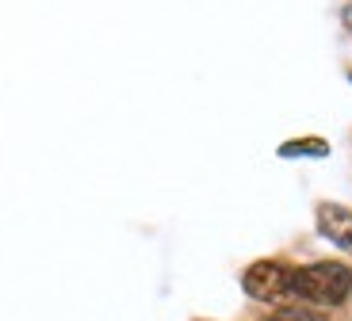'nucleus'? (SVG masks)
<instances>
[{
    "mask_svg": "<svg viewBox=\"0 0 352 321\" xmlns=\"http://www.w3.org/2000/svg\"><path fill=\"white\" fill-rule=\"evenodd\" d=\"M352 291V272L337 261H318L291 272V298L307 306H341Z\"/></svg>",
    "mask_w": 352,
    "mask_h": 321,
    "instance_id": "f257e3e1",
    "label": "nucleus"
},
{
    "mask_svg": "<svg viewBox=\"0 0 352 321\" xmlns=\"http://www.w3.org/2000/svg\"><path fill=\"white\" fill-rule=\"evenodd\" d=\"M261 321H329L326 313L318 310V306H307V302H291V306H280L276 313H268V318Z\"/></svg>",
    "mask_w": 352,
    "mask_h": 321,
    "instance_id": "20e7f679",
    "label": "nucleus"
},
{
    "mask_svg": "<svg viewBox=\"0 0 352 321\" xmlns=\"http://www.w3.org/2000/svg\"><path fill=\"white\" fill-rule=\"evenodd\" d=\"M318 230H322V237H329L337 249L352 252V210L322 203V207H318Z\"/></svg>",
    "mask_w": 352,
    "mask_h": 321,
    "instance_id": "7ed1b4c3",
    "label": "nucleus"
},
{
    "mask_svg": "<svg viewBox=\"0 0 352 321\" xmlns=\"http://www.w3.org/2000/svg\"><path fill=\"white\" fill-rule=\"evenodd\" d=\"M291 272L295 268H287L280 261H256L245 268L241 287H245V295L256 298V302H287L291 298Z\"/></svg>",
    "mask_w": 352,
    "mask_h": 321,
    "instance_id": "f03ea898",
    "label": "nucleus"
}]
</instances>
